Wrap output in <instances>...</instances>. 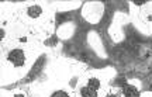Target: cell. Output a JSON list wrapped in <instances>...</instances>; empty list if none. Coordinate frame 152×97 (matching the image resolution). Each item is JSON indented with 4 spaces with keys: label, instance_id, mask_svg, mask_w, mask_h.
<instances>
[{
    "label": "cell",
    "instance_id": "7a4b0ae2",
    "mask_svg": "<svg viewBox=\"0 0 152 97\" xmlns=\"http://www.w3.org/2000/svg\"><path fill=\"white\" fill-rule=\"evenodd\" d=\"M123 94H124V97H140V92H138L137 86L130 85V83L123 87Z\"/></svg>",
    "mask_w": 152,
    "mask_h": 97
},
{
    "label": "cell",
    "instance_id": "52a82bcc",
    "mask_svg": "<svg viewBox=\"0 0 152 97\" xmlns=\"http://www.w3.org/2000/svg\"><path fill=\"white\" fill-rule=\"evenodd\" d=\"M135 4L137 6H142V4H145V1H135Z\"/></svg>",
    "mask_w": 152,
    "mask_h": 97
},
{
    "label": "cell",
    "instance_id": "8992f818",
    "mask_svg": "<svg viewBox=\"0 0 152 97\" xmlns=\"http://www.w3.org/2000/svg\"><path fill=\"white\" fill-rule=\"evenodd\" d=\"M51 97H69V94L66 92H64V90H56V92H54L51 94Z\"/></svg>",
    "mask_w": 152,
    "mask_h": 97
},
{
    "label": "cell",
    "instance_id": "6da1fadb",
    "mask_svg": "<svg viewBox=\"0 0 152 97\" xmlns=\"http://www.w3.org/2000/svg\"><path fill=\"white\" fill-rule=\"evenodd\" d=\"M7 61L10 62L11 65H14V66H23L24 62H26V55L23 52L21 49H11L9 55H7Z\"/></svg>",
    "mask_w": 152,
    "mask_h": 97
},
{
    "label": "cell",
    "instance_id": "ba28073f",
    "mask_svg": "<svg viewBox=\"0 0 152 97\" xmlns=\"http://www.w3.org/2000/svg\"><path fill=\"white\" fill-rule=\"evenodd\" d=\"M16 97H24V96H23V94H17Z\"/></svg>",
    "mask_w": 152,
    "mask_h": 97
},
{
    "label": "cell",
    "instance_id": "5b68a950",
    "mask_svg": "<svg viewBox=\"0 0 152 97\" xmlns=\"http://www.w3.org/2000/svg\"><path fill=\"white\" fill-rule=\"evenodd\" d=\"M86 85H87L89 87L94 89V90H97V92H99V89H100V80H99L97 77H90V79L87 80Z\"/></svg>",
    "mask_w": 152,
    "mask_h": 97
},
{
    "label": "cell",
    "instance_id": "277c9868",
    "mask_svg": "<svg viewBox=\"0 0 152 97\" xmlns=\"http://www.w3.org/2000/svg\"><path fill=\"white\" fill-rule=\"evenodd\" d=\"M41 13H42V9L39 6H30L27 9V14L31 18H38V17L41 16Z\"/></svg>",
    "mask_w": 152,
    "mask_h": 97
},
{
    "label": "cell",
    "instance_id": "3957f363",
    "mask_svg": "<svg viewBox=\"0 0 152 97\" xmlns=\"http://www.w3.org/2000/svg\"><path fill=\"white\" fill-rule=\"evenodd\" d=\"M80 96L82 97H99V92L86 85V86L80 87Z\"/></svg>",
    "mask_w": 152,
    "mask_h": 97
}]
</instances>
